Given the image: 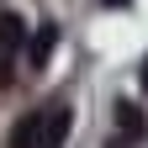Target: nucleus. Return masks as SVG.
<instances>
[{"label": "nucleus", "mask_w": 148, "mask_h": 148, "mask_svg": "<svg viewBox=\"0 0 148 148\" xmlns=\"http://www.w3.org/2000/svg\"><path fill=\"white\" fill-rule=\"evenodd\" d=\"M143 90H148V64H143Z\"/></svg>", "instance_id": "0eeeda50"}, {"label": "nucleus", "mask_w": 148, "mask_h": 148, "mask_svg": "<svg viewBox=\"0 0 148 148\" xmlns=\"http://www.w3.org/2000/svg\"><path fill=\"white\" fill-rule=\"evenodd\" d=\"M21 37H27V21L16 11H0V79H11V58L21 53Z\"/></svg>", "instance_id": "f257e3e1"}, {"label": "nucleus", "mask_w": 148, "mask_h": 148, "mask_svg": "<svg viewBox=\"0 0 148 148\" xmlns=\"http://www.w3.org/2000/svg\"><path fill=\"white\" fill-rule=\"evenodd\" d=\"M111 148H132V143H122V138H111Z\"/></svg>", "instance_id": "423d86ee"}, {"label": "nucleus", "mask_w": 148, "mask_h": 148, "mask_svg": "<svg viewBox=\"0 0 148 148\" xmlns=\"http://www.w3.org/2000/svg\"><path fill=\"white\" fill-rule=\"evenodd\" d=\"M116 127H122V143H138V138L148 132V122H143L138 101H116Z\"/></svg>", "instance_id": "7ed1b4c3"}, {"label": "nucleus", "mask_w": 148, "mask_h": 148, "mask_svg": "<svg viewBox=\"0 0 148 148\" xmlns=\"http://www.w3.org/2000/svg\"><path fill=\"white\" fill-rule=\"evenodd\" d=\"M64 138H69V106L42 111V132H37V143H32V148H64Z\"/></svg>", "instance_id": "f03ea898"}, {"label": "nucleus", "mask_w": 148, "mask_h": 148, "mask_svg": "<svg viewBox=\"0 0 148 148\" xmlns=\"http://www.w3.org/2000/svg\"><path fill=\"white\" fill-rule=\"evenodd\" d=\"M53 42H58V27H53V21H42V27L32 32V48H27V64H32V69H42V64H48V53H53Z\"/></svg>", "instance_id": "20e7f679"}, {"label": "nucleus", "mask_w": 148, "mask_h": 148, "mask_svg": "<svg viewBox=\"0 0 148 148\" xmlns=\"http://www.w3.org/2000/svg\"><path fill=\"white\" fill-rule=\"evenodd\" d=\"M37 132H42V111H27V116L11 127V148H32V143H37Z\"/></svg>", "instance_id": "39448f33"}]
</instances>
